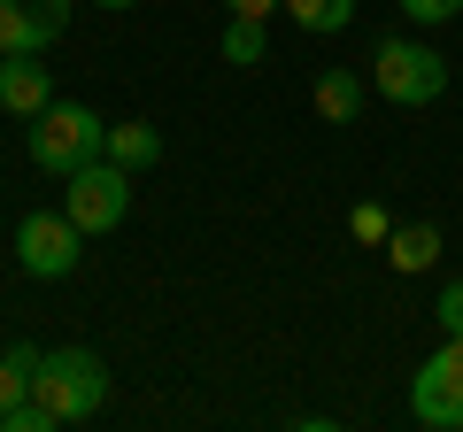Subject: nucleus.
<instances>
[{
  "mask_svg": "<svg viewBox=\"0 0 463 432\" xmlns=\"http://www.w3.org/2000/svg\"><path fill=\"white\" fill-rule=\"evenodd\" d=\"M371 85H379L394 108H432L448 93V54L425 39H379L371 47Z\"/></svg>",
  "mask_w": 463,
  "mask_h": 432,
  "instance_id": "obj_3",
  "label": "nucleus"
},
{
  "mask_svg": "<svg viewBox=\"0 0 463 432\" xmlns=\"http://www.w3.org/2000/svg\"><path fill=\"white\" fill-rule=\"evenodd\" d=\"M100 147H109V124H100L85 100H54L47 117H32V163L47 170V178H70V170L100 163Z\"/></svg>",
  "mask_w": 463,
  "mask_h": 432,
  "instance_id": "obj_2",
  "label": "nucleus"
},
{
  "mask_svg": "<svg viewBox=\"0 0 463 432\" xmlns=\"http://www.w3.org/2000/svg\"><path fill=\"white\" fill-rule=\"evenodd\" d=\"M286 16L301 32H347L355 23V0H286Z\"/></svg>",
  "mask_w": 463,
  "mask_h": 432,
  "instance_id": "obj_14",
  "label": "nucleus"
},
{
  "mask_svg": "<svg viewBox=\"0 0 463 432\" xmlns=\"http://www.w3.org/2000/svg\"><path fill=\"white\" fill-rule=\"evenodd\" d=\"M386 263H394L402 278L432 270L440 263V224H425V216H417V224H394V232H386Z\"/></svg>",
  "mask_w": 463,
  "mask_h": 432,
  "instance_id": "obj_9",
  "label": "nucleus"
},
{
  "mask_svg": "<svg viewBox=\"0 0 463 432\" xmlns=\"http://www.w3.org/2000/svg\"><path fill=\"white\" fill-rule=\"evenodd\" d=\"M432 324H440V340H463V278L440 286V301H432Z\"/></svg>",
  "mask_w": 463,
  "mask_h": 432,
  "instance_id": "obj_16",
  "label": "nucleus"
},
{
  "mask_svg": "<svg viewBox=\"0 0 463 432\" xmlns=\"http://www.w3.org/2000/svg\"><path fill=\"white\" fill-rule=\"evenodd\" d=\"M224 8H232V16H263L270 23V8H286V0H224Z\"/></svg>",
  "mask_w": 463,
  "mask_h": 432,
  "instance_id": "obj_18",
  "label": "nucleus"
},
{
  "mask_svg": "<svg viewBox=\"0 0 463 432\" xmlns=\"http://www.w3.org/2000/svg\"><path fill=\"white\" fill-rule=\"evenodd\" d=\"M39 355H47V348H32V340H16V348L0 355V409H16V401L32 394V379H39Z\"/></svg>",
  "mask_w": 463,
  "mask_h": 432,
  "instance_id": "obj_13",
  "label": "nucleus"
},
{
  "mask_svg": "<svg viewBox=\"0 0 463 432\" xmlns=\"http://www.w3.org/2000/svg\"><path fill=\"white\" fill-rule=\"evenodd\" d=\"M62 209H70V224H78L85 239H100V232H116L124 224V209H132V170L124 163H85V170H70L62 178Z\"/></svg>",
  "mask_w": 463,
  "mask_h": 432,
  "instance_id": "obj_4",
  "label": "nucleus"
},
{
  "mask_svg": "<svg viewBox=\"0 0 463 432\" xmlns=\"http://www.w3.org/2000/svg\"><path fill=\"white\" fill-rule=\"evenodd\" d=\"M309 100H317V117H325V124H355V117H364V100H371V85L355 78V70H325Z\"/></svg>",
  "mask_w": 463,
  "mask_h": 432,
  "instance_id": "obj_10",
  "label": "nucleus"
},
{
  "mask_svg": "<svg viewBox=\"0 0 463 432\" xmlns=\"http://www.w3.org/2000/svg\"><path fill=\"white\" fill-rule=\"evenodd\" d=\"M0 108L8 117H47L54 108V70L39 62V54H0Z\"/></svg>",
  "mask_w": 463,
  "mask_h": 432,
  "instance_id": "obj_8",
  "label": "nucleus"
},
{
  "mask_svg": "<svg viewBox=\"0 0 463 432\" xmlns=\"http://www.w3.org/2000/svg\"><path fill=\"white\" fill-rule=\"evenodd\" d=\"M93 8H139V0H93Z\"/></svg>",
  "mask_w": 463,
  "mask_h": 432,
  "instance_id": "obj_19",
  "label": "nucleus"
},
{
  "mask_svg": "<svg viewBox=\"0 0 463 432\" xmlns=\"http://www.w3.org/2000/svg\"><path fill=\"white\" fill-rule=\"evenodd\" d=\"M100 155H109V163H124V170H132V178H139V170H155V163H163V132H155V124H109V147H100Z\"/></svg>",
  "mask_w": 463,
  "mask_h": 432,
  "instance_id": "obj_11",
  "label": "nucleus"
},
{
  "mask_svg": "<svg viewBox=\"0 0 463 432\" xmlns=\"http://www.w3.org/2000/svg\"><path fill=\"white\" fill-rule=\"evenodd\" d=\"M410 417L425 432H463V340H440V348L417 363L410 379Z\"/></svg>",
  "mask_w": 463,
  "mask_h": 432,
  "instance_id": "obj_5",
  "label": "nucleus"
},
{
  "mask_svg": "<svg viewBox=\"0 0 463 432\" xmlns=\"http://www.w3.org/2000/svg\"><path fill=\"white\" fill-rule=\"evenodd\" d=\"M32 394L54 409V425H78V417H93L109 401V363H100V348H78V340L70 348H47Z\"/></svg>",
  "mask_w": 463,
  "mask_h": 432,
  "instance_id": "obj_1",
  "label": "nucleus"
},
{
  "mask_svg": "<svg viewBox=\"0 0 463 432\" xmlns=\"http://www.w3.org/2000/svg\"><path fill=\"white\" fill-rule=\"evenodd\" d=\"M347 232L364 239V248H386V232H394V216H386L379 201H355V216H347Z\"/></svg>",
  "mask_w": 463,
  "mask_h": 432,
  "instance_id": "obj_15",
  "label": "nucleus"
},
{
  "mask_svg": "<svg viewBox=\"0 0 463 432\" xmlns=\"http://www.w3.org/2000/svg\"><path fill=\"white\" fill-rule=\"evenodd\" d=\"M78 248H85V232L70 224V209H32L16 224V263L32 278H70L78 270Z\"/></svg>",
  "mask_w": 463,
  "mask_h": 432,
  "instance_id": "obj_6",
  "label": "nucleus"
},
{
  "mask_svg": "<svg viewBox=\"0 0 463 432\" xmlns=\"http://www.w3.org/2000/svg\"><path fill=\"white\" fill-rule=\"evenodd\" d=\"M216 47H224V62H232V70H263V54H270V32H263V16H232Z\"/></svg>",
  "mask_w": 463,
  "mask_h": 432,
  "instance_id": "obj_12",
  "label": "nucleus"
},
{
  "mask_svg": "<svg viewBox=\"0 0 463 432\" xmlns=\"http://www.w3.org/2000/svg\"><path fill=\"white\" fill-rule=\"evenodd\" d=\"M394 8L417 23V32H432V23H456V16H463V0H394Z\"/></svg>",
  "mask_w": 463,
  "mask_h": 432,
  "instance_id": "obj_17",
  "label": "nucleus"
},
{
  "mask_svg": "<svg viewBox=\"0 0 463 432\" xmlns=\"http://www.w3.org/2000/svg\"><path fill=\"white\" fill-rule=\"evenodd\" d=\"M70 32V0H0V54H47Z\"/></svg>",
  "mask_w": 463,
  "mask_h": 432,
  "instance_id": "obj_7",
  "label": "nucleus"
}]
</instances>
